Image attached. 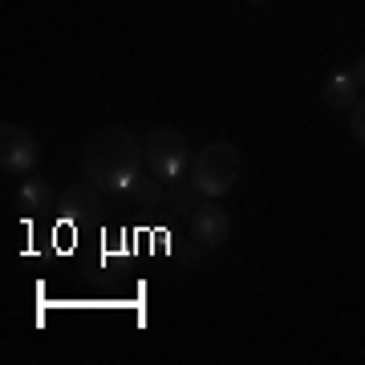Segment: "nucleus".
Segmentation results:
<instances>
[{
    "label": "nucleus",
    "instance_id": "nucleus-8",
    "mask_svg": "<svg viewBox=\"0 0 365 365\" xmlns=\"http://www.w3.org/2000/svg\"><path fill=\"white\" fill-rule=\"evenodd\" d=\"M126 199H134L138 207L167 211V182L158 179V175H138V179L126 187Z\"/></svg>",
    "mask_w": 365,
    "mask_h": 365
},
{
    "label": "nucleus",
    "instance_id": "nucleus-6",
    "mask_svg": "<svg viewBox=\"0 0 365 365\" xmlns=\"http://www.w3.org/2000/svg\"><path fill=\"white\" fill-rule=\"evenodd\" d=\"M33 163H37V138L25 126L4 122L0 126V167L9 175H25V170H33Z\"/></svg>",
    "mask_w": 365,
    "mask_h": 365
},
{
    "label": "nucleus",
    "instance_id": "nucleus-10",
    "mask_svg": "<svg viewBox=\"0 0 365 365\" xmlns=\"http://www.w3.org/2000/svg\"><path fill=\"white\" fill-rule=\"evenodd\" d=\"M21 203H25L29 211H45L53 203V187L45 179H29L25 191H21Z\"/></svg>",
    "mask_w": 365,
    "mask_h": 365
},
{
    "label": "nucleus",
    "instance_id": "nucleus-15",
    "mask_svg": "<svg viewBox=\"0 0 365 365\" xmlns=\"http://www.w3.org/2000/svg\"><path fill=\"white\" fill-rule=\"evenodd\" d=\"M256 4H264V0H256Z\"/></svg>",
    "mask_w": 365,
    "mask_h": 365
},
{
    "label": "nucleus",
    "instance_id": "nucleus-7",
    "mask_svg": "<svg viewBox=\"0 0 365 365\" xmlns=\"http://www.w3.org/2000/svg\"><path fill=\"white\" fill-rule=\"evenodd\" d=\"M321 98H325L329 110H353V102L361 98V81H357V73L341 69V73H333V78L325 81Z\"/></svg>",
    "mask_w": 365,
    "mask_h": 365
},
{
    "label": "nucleus",
    "instance_id": "nucleus-9",
    "mask_svg": "<svg viewBox=\"0 0 365 365\" xmlns=\"http://www.w3.org/2000/svg\"><path fill=\"white\" fill-rule=\"evenodd\" d=\"M199 203H195V195L182 187V179H175V182H167V211L170 215H182V220H191V211H195Z\"/></svg>",
    "mask_w": 365,
    "mask_h": 365
},
{
    "label": "nucleus",
    "instance_id": "nucleus-11",
    "mask_svg": "<svg viewBox=\"0 0 365 365\" xmlns=\"http://www.w3.org/2000/svg\"><path fill=\"white\" fill-rule=\"evenodd\" d=\"M102 268H98V280H106V284H114V280H122V276L130 272V260H126V256H102Z\"/></svg>",
    "mask_w": 365,
    "mask_h": 365
},
{
    "label": "nucleus",
    "instance_id": "nucleus-13",
    "mask_svg": "<svg viewBox=\"0 0 365 365\" xmlns=\"http://www.w3.org/2000/svg\"><path fill=\"white\" fill-rule=\"evenodd\" d=\"M349 130H353V138H357V146H365V98H357V102H353Z\"/></svg>",
    "mask_w": 365,
    "mask_h": 365
},
{
    "label": "nucleus",
    "instance_id": "nucleus-3",
    "mask_svg": "<svg viewBox=\"0 0 365 365\" xmlns=\"http://www.w3.org/2000/svg\"><path fill=\"white\" fill-rule=\"evenodd\" d=\"M146 167L150 175H158L163 182H175L182 179L187 170H191V150H187V138L179 130H170V126H155V130L146 134Z\"/></svg>",
    "mask_w": 365,
    "mask_h": 365
},
{
    "label": "nucleus",
    "instance_id": "nucleus-12",
    "mask_svg": "<svg viewBox=\"0 0 365 365\" xmlns=\"http://www.w3.org/2000/svg\"><path fill=\"white\" fill-rule=\"evenodd\" d=\"M175 256H179L182 268H199V264H203V248H199L191 235H187V240H175Z\"/></svg>",
    "mask_w": 365,
    "mask_h": 365
},
{
    "label": "nucleus",
    "instance_id": "nucleus-4",
    "mask_svg": "<svg viewBox=\"0 0 365 365\" xmlns=\"http://www.w3.org/2000/svg\"><path fill=\"white\" fill-rule=\"evenodd\" d=\"M102 187L93 182H69L61 191V223L66 227H81V232H93L102 227L106 220V203H102Z\"/></svg>",
    "mask_w": 365,
    "mask_h": 365
},
{
    "label": "nucleus",
    "instance_id": "nucleus-2",
    "mask_svg": "<svg viewBox=\"0 0 365 365\" xmlns=\"http://www.w3.org/2000/svg\"><path fill=\"white\" fill-rule=\"evenodd\" d=\"M235 179H240V146L235 143H207L203 150H199L195 158H191V182H195L199 195H227L235 187Z\"/></svg>",
    "mask_w": 365,
    "mask_h": 365
},
{
    "label": "nucleus",
    "instance_id": "nucleus-14",
    "mask_svg": "<svg viewBox=\"0 0 365 365\" xmlns=\"http://www.w3.org/2000/svg\"><path fill=\"white\" fill-rule=\"evenodd\" d=\"M353 73H357V81H361V86H365V57H361V61H357V69H353Z\"/></svg>",
    "mask_w": 365,
    "mask_h": 365
},
{
    "label": "nucleus",
    "instance_id": "nucleus-1",
    "mask_svg": "<svg viewBox=\"0 0 365 365\" xmlns=\"http://www.w3.org/2000/svg\"><path fill=\"white\" fill-rule=\"evenodd\" d=\"M143 163H146L143 143H138L130 130H122V126L98 130L90 143H86V150H81V170H86V179H90L93 187H102L106 195H114V199H126V187L143 175Z\"/></svg>",
    "mask_w": 365,
    "mask_h": 365
},
{
    "label": "nucleus",
    "instance_id": "nucleus-5",
    "mask_svg": "<svg viewBox=\"0 0 365 365\" xmlns=\"http://www.w3.org/2000/svg\"><path fill=\"white\" fill-rule=\"evenodd\" d=\"M227 235H232V215H227L220 203L203 199V203L191 211V240H195L203 252H215V248L227 244Z\"/></svg>",
    "mask_w": 365,
    "mask_h": 365
}]
</instances>
